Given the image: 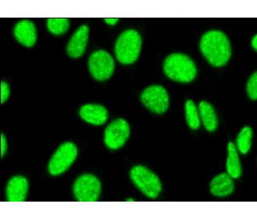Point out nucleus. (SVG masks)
<instances>
[{"label": "nucleus", "instance_id": "nucleus-1", "mask_svg": "<svg viewBox=\"0 0 257 220\" xmlns=\"http://www.w3.org/2000/svg\"><path fill=\"white\" fill-rule=\"evenodd\" d=\"M201 52L212 66H224L231 57V44L227 36L219 30H210L201 38Z\"/></svg>", "mask_w": 257, "mask_h": 220}, {"label": "nucleus", "instance_id": "nucleus-8", "mask_svg": "<svg viewBox=\"0 0 257 220\" xmlns=\"http://www.w3.org/2000/svg\"><path fill=\"white\" fill-rule=\"evenodd\" d=\"M145 106L156 114H163L169 108V96L167 90L159 85L149 86L141 96Z\"/></svg>", "mask_w": 257, "mask_h": 220}, {"label": "nucleus", "instance_id": "nucleus-25", "mask_svg": "<svg viewBox=\"0 0 257 220\" xmlns=\"http://www.w3.org/2000/svg\"><path fill=\"white\" fill-rule=\"evenodd\" d=\"M127 201H128H128H130V202H132V201H135V200H131V198H130V200H128H128H127Z\"/></svg>", "mask_w": 257, "mask_h": 220}, {"label": "nucleus", "instance_id": "nucleus-11", "mask_svg": "<svg viewBox=\"0 0 257 220\" xmlns=\"http://www.w3.org/2000/svg\"><path fill=\"white\" fill-rule=\"evenodd\" d=\"M28 192V182L23 176H15L7 185V198L10 202H24Z\"/></svg>", "mask_w": 257, "mask_h": 220}, {"label": "nucleus", "instance_id": "nucleus-19", "mask_svg": "<svg viewBox=\"0 0 257 220\" xmlns=\"http://www.w3.org/2000/svg\"><path fill=\"white\" fill-rule=\"evenodd\" d=\"M47 26L51 33L60 36L64 34L68 30L70 22L66 18H50L48 20Z\"/></svg>", "mask_w": 257, "mask_h": 220}, {"label": "nucleus", "instance_id": "nucleus-23", "mask_svg": "<svg viewBox=\"0 0 257 220\" xmlns=\"http://www.w3.org/2000/svg\"><path fill=\"white\" fill-rule=\"evenodd\" d=\"M105 22L107 24H111V25H114L118 21V18H105Z\"/></svg>", "mask_w": 257, "mask_h": 220}, {"label": "nucleus", "instance_id": "nucleus-5", "mask_svg": "<svg viewBox=\"0 0 257 220\" xmlns=\"http://www.w3.org/2000/svg\"><path fill=\"white\" fill-rule=\"evenodd\" d=\"M77 156V148L72 142H64L52 156L48 164V170L52 176H59L66 172Z\"/></svg>", "mask_w": 257, "mask_h": 220}, {"label": "nucleus", "instance_id": "nucleus-13", "mask_svg": "<svg viewBox=\"0 0 257 220\" xmlns=\"http://www.w3.org/2000/svg\"><path fill=\"white\" fill-rule=\"evenodd\" d=\"M80 116L88 124L99 126L106 122L108 110L99 104H86L80 108Z\"/></svg>", "mask_w": 257, "mask_h": 220}, {"label": "nucleus", "instance_id": "nucleus-6", "mask_svg": "<svg viewBox=\"0 0 257 220\" xmlns=\"http://www.w3.org/2000/svg\"><path fill=\"white\" fill-rule=\"evenodd\" d=\"M100 190V181L92 174L80 176L73 186L75 197L80 202H95L98 200Z\"/></svg>", "mask_w": 257, "mask_h": 220}, {"label": "nucleus", "instance_id": "nucleus-3", "mask_svg": "<svg viewBox=\"0 0 257 220\" xmlns=\"http://www.w3.org/2000/svg\"><path fill=\"white\" fill-rule=\"evenodd\" d=\"M142 38L135 30H127L119 36L115 44V54L120 64H131L138 60L142 49Z\"/></svg>", "mask_w": 257, "mask_h": 220}, {"label": "nucleus", "instance_id": "nucleus-24", "mask_svg": "<svg viewBox=\"0 0 257 220\" xmlns=\"http://www.w3.org/2000/svg\"><path fill=\"white\" fill-rule=\"evenodd\" d=\"M251 46H252L253 49L256 52L257 50V34H255L253 38L252 42H251Z\"/></svg>", "mask_w": 257, "mask_h": 220}, {"label": "nucleus", "instance_id": "nucleus-14", "mask_svg": "<svg viewBox=\"0 0 257 220\" xmlns=\"http://www.w3.org/2000/svg\"><path fill=\"white\" fill-rule=\"evenodd\" d=\"M210 188L211 194L218 197H225L234 192L235 185L231 176L227 173H222L211 180Z\"/></svg>", "mask_w": 257, "mask_h": 220}, {"label": "nucleus", "instance_id": "nucleus-17", "mask_svg": "<svg viewBox=\"0 0 257 220\" xmlns=\"http://www.w3.org/2000/svg\"><path fill=\"white\" fill-rule=\"evenodd\" d=\"M185 112H186V120L188 126L192 130H197L200 126V117H199V110L192 100H187L186 102Z\"/></svg>", "mask_w": 257, "mask_h": 220}, {"label": "nucleus", "instance_id": "nucleus-12", "mask_svg": "<svg viewBox=\"0 0 257 220\" xmlns=\"http://www.w3.org/2000/svg\"><path fill=\"white\" fill-rule=\"evenodd\" d=\"M14 34L20 44L28 48L33 46L37 40L36 26L29 20H22L16 24Z\"/></svg>", "mask_w": 257, "mask_h": 220}, {"label": "nucleus", "instance_id": "nucleus-7", "mask_svg": "<svg viewBox=\"0 0 257 220\" xmlns=\"http://www.w3.org/2000/svg\"><path fill=\"white\" fill-rule=\"evenodd\" d=\"M114 60L105 50H97L88 60V69L93 78L104 81L110 78L114 72Z\"/></svg>", "mask_w": 257, "mask_h": 220}, {"label": "nucleus", "instance_id": "nucleus-21", "mask_svg": "<svg viewBox=\"0 0 257 220\" xmlns=\"http://www.w3.org/2000/svg\"><path fill=\"white\" fill-rule=\"evenodd\" d=\"M9 96H10V88L7 82L3 81L1 82V102L4 104V102H6L9 98Z\"/></svg>", "mask_w": 257, "mask_h": 220}, {"label": "nucleus", "instance_id": "nucleus-22", "mask_svg": "<svg viewBox=\"0 0 257 220\" xmlns=\"http://www.w3.org/2000/svg\"><path fill=\"white\" fill-rule=\"evenodd\" d=\"M8 150V142H7V138L5 136L2 134L1 136V157L4 158V154Z\"/></svg>", "mask_w": 257, "mask_h": 220}, {"label": "nucleus", "instance_id": "nucleus-16", "mask_svg": "<svg viewBox=\"0 0 257 220\" xmlns=\"http://www.w3.org/2000/svg\"><path fill=\"white\" fill-rule=\"evenodd\" d=\"M228 156H227L226 168H227V174L232 178H238L242 174V166H241L240 160H239L236 146L233 142H229L227 146Z\"/></svg>", "mask_w": 257, "mask_h": 220}, {"label": "nucleus", "instance_id": "nucleus-20", "mask_svg": "<svg viewBox=\"0 0 257 220\" xmlns=\"http://www.w3.org/2000/svg\"><path fill=\"white\" fill-rule=\"evenodd\" d=\"M247 92L249 98L252 100L257 98V72H255L249 78L247 84Z\"/></svg>", "mask_w": 257, "mask_h": 220}, {"label": "nucleus", "instance_id": "nucleus-2", "mask_svg": "<svg viewBox=\"0 0 257 220\" xmlns=\"http://www.w3.org/2000/svg\"><path fill=\"white\" fill-rule=\"evenodd\" d=\"M163 68L165 74L176 82H191L197 74L196 66L193 60L179 53L169 56L165 60Z\"/></svg>", "mask_w": 257, "mask_h": 220}, {"label": "nucleus", "instance_id": "nucleus-4", "mask_svg": "<svg viewBox=\"0 0 257 220\" xmlns=\"http://www.w3.org/2000/svg\"><path fill=\"white\" fill-rule=\"evenodd\" d=\"M131 178L135 186L149 198H155L162 190L160 180L154 172L143 166H136L131 172Z\"/></svg>", "mask_w": 257, "mask_h": 220}, {"label": "nucleus", "instance_id": "nucleus-18", "mask_svg": "<svg viewBox=\"0 0 257 220\" xmlns=\"http://www.w3.org/2000/svg\"><path fill=\"white\" fill-rule=\"evenodd\" d=\"M252 130L249 126H245L237 136L236 145L241 154H247L251 146Z\"/></svg>", "mask_w": 257, "mask_h": 220}, {"label": "nucleus", "instance_id": "nucleus-9", "mask_svg": "<svg viewBox=\"0 0 257 220\" xmlns=\"http://www.w3.org/2000/svg\"><path fill=\"white\" fill-rule=\"evenodd\" d=\"M131 134L128 122L122 118L112 121L104 132V144L109 149H119L125 144Z\"/></svg>", "mask_w": 257, "mask_h": 220}, {"label": "nucleus", "instance_id": "nucleus-10", "mask_svg": "<svg viewBox=\"0 0 257 220\" xmlns=\"http://www.w3.org/2000/svg\"><path fill=\"white\" fill-rule=\"evenodd\" d=\"M89 28L87 25H82L75 32L67 46V52L72 58H80L84 54L88 44Z\"/></svg>", "mask_w": 257, "mask_h": 220}, {"label": "nucleus", "instance_id": "nucleus-15", "mask_svg": "<svg viewBox=\"0 0 257 220\" xmlns=\"http://www.w3.org/2000/svg\"><path fill=\"white\" fill-rule=\"evenodd\" d=\"M199 110L204 128L208 132H215L218 126V118L214 108L209 102L202 101L199 105Z\"/></svg>", "mask_w": 257, "mask_h": 220}]
</instances>
